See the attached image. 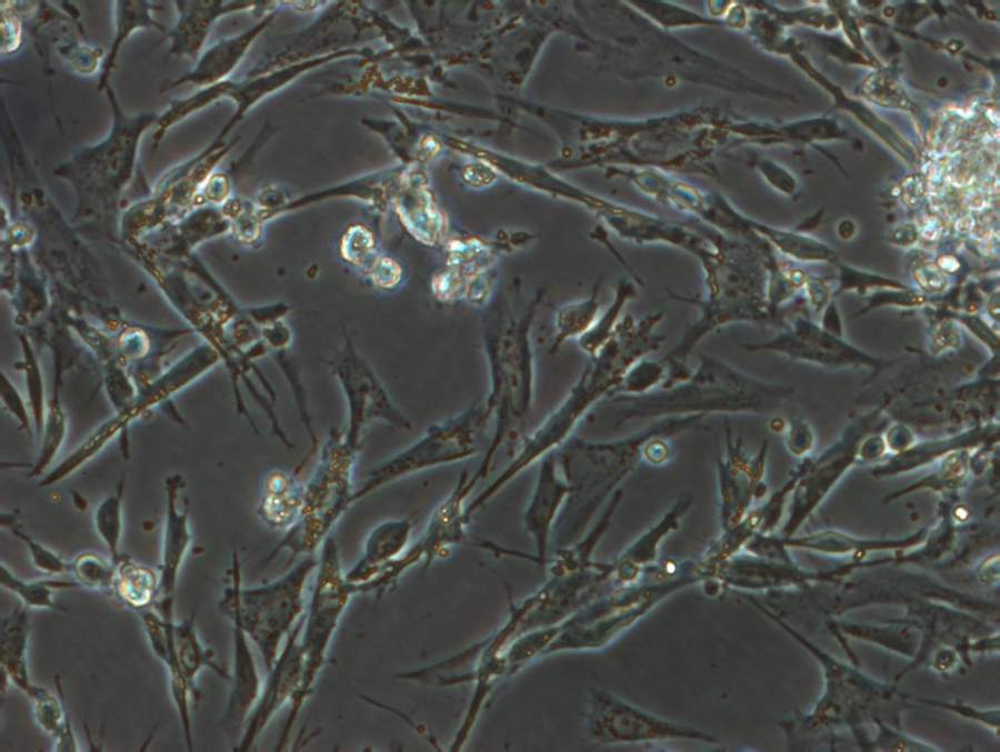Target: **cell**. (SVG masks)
<instances>
[{
	"mask_svg": "<svg viewBox=\"0 0 1000 752\" xmlns=\"http://www.w3.org/2000/svg\"><path fill=\"white\" fill-rule=\"evenodd\" d=\"M318 561L306 555L279 579L242 588L238 554H232L231 585L219 603L223 614H234L250 641L258 648L266 673L274 664L282 641L306 613L303 591Z\"/></svg>",
	"mask_w": 1000,
	"mask_h": 752,
	"instance_id": "6da1fadb",
	"label": "cell"
},
{
	"mask_svg": "<svg viewBox=\"0 0 1000 752\" xmlns=\"http://www.w3.org/2000/svg\"><path fill=\"white\" fill-rule=\"evenodd\" d=\"M360 451L346 440L344 431L330 429L316 470L304 483L300 517L267 557V563L288 550L290 565L299 555H313L323 544L337 521L354 503L353 480Z\"/></svg>",
	"mask_w": 1000,
	"mask_h": 752,
	"instance_id": "7a4b0ae2",
	"label": "cell"
},
{
	"mask_svg": "<svg viewBox=\"0 0 1000 752\" xmlns=\"http://www.w3.org/2000/svg\"><path fill=\"white\" fill-rule=\"evenodd\" d=\"M491 419L487 404H481L431 424L417 441L370 470L354 492V503L402 478L477 455L488 445Z\"/></svg>",
	"mask_w": 1000,
	"mask_h": 752,
	"instance_id": "3957f363",
	"label": "cell"
},
{
	"mask_svg": "<svg viewBox=\"0 0 1000 752\" xmlns=\"http://www.w3.org/2000/svg\"><path fill=\"white\" fill-rule=\"evenodd\" d=\"M321 559L304 623L300 635L303 654V679L300 689L290 702L289 715L286 720L278 748L288 741L293 724L310 695L317 676L320 673L333 633L339 624L350 598L354 594L352 585L342 573L338 545L329 535L321 545Z\"/></svg>",
	"mask_w": 1000,
	"mask_h": 752,
	"instance_id": "277c9868",
	"label": "cell"
},
{
	"mask_svg": "<svg viewBox=\"0 0 1000 752\" xmlns=\"http://www.w3.org/2000/svg\"><path fill=\"white\" fill-rule=\"evenodd\" d=\"M588 726L591 735L603 743L690 740L718 744L706 731L662 719L599 690L591 695Z\"/></svg>",
	"mask_w": 1000,
	"mask_h": 752,
	"instance_id": "5b68a950",
	"label": "cell"
},
{
	"mask_svg": "<svg viewBox=\"0 0 1000 752\" xmlns=\"http://www.w3.org/2000/svg\"><path fill=\"white\" fill-rule=\"evenodd\" d=\"M627 452L626 443L567 442L558 459L569 488L566 512L590 514L621 478Z\"/></svg>",
	"mask_w": 1000,
	"mask_h": 752,
	"instance_id": "8992f818",
	"label": "cell"
},
{
	"mask_svg": "<svg viewBox=\"0 0 1000 752\" xmlns=\"http://www.w3.org/2000/svg\"><path fill=\"white\" fill-rule=\"evenodd\" d=\"M304 615L306 613L289 633L273 666L266 673L264 684L248 716L236 751H249L277 712L290 703L300 689L304 669L300 644Z\"/></svg>",
	"mask_w": 1000,
	"mask_h": 752,
	"instance_id": "52a82bcc",
	"label": "cell"
},
{
	"mask_svg": "<svg viewBox=\"0 0 1000 752\" xmlns=\"http://www.w3.org/2000/svg\"><path fill=\"white\" fill-rule=\"evenodd\" d=\"M349 361L343 360L338 365L350 404L346 440L361 450L363 430L372 420H382L403 430L412 429V423L389 401L369 369L354 357H350Z\"/></svg>",
	"mask_w": 1000,
	"mask_h": 752,
	"instance_id": "ba28073f",
	"label": "cell"
},
{
	"mask_svg": "<svg viewBox=\"0 0 1000 752\" xmlns=\"http://www.w3.org/2000/svg\"><path fill=\"white\" fill-rule=\"evenodd\" d=\"M183 487L181 475L167 480V512L163 535L161 572L159 576L160 599L157 612L167 621L173 622L174 589L179 569L191 543L188 502L183 509L178 508V493Z\"/></svg>",
	"mask_w": 1000,
	"mask_h": 752,
	"instance_id": "9c48e42d",
	"label": "cell"
},
{
	"mask_svg": "<svg viewBox=\"0 0 1000 752\" xmlns=\"http://www.w3.org/2000/svg\"><path fill=\"white\" fill-rule=\"evenodd\" d=\"M538 463L536 484L523 520L534 539L538 558L543 562L553 521L568 497L569 488L559 472L554 451L547 453Z\"/></svg>",
	"mask_w": 1000,
	"mask_h": 752,
	"instance_id": "30bf717a",
	"label": "cell"
},
{
	"mask_svg": "<svg viewBox=\"0 0 1000 752\" xmlns=\"http://www.w3.org/2000/svg\"><path fill=\"white\" fill-rule=\"evenodd\" d=\"M232 623L233 674L231 691L223 715V725L229 733H237L246 724L260 691L261 680L250 649L247 633L234 614L227 615Z\"/></svg>",
	"mask_w": 1000,
	"mask_h": 752,
	"instance_id": "8fae6325",
	"label": "cell"
},
{
	"mask_svg": "<svg viewBox=\"0 0 1000 752\" xmlns=\"http://www.w3.org/2000/svg\"><path fill=\"white\" fill-rule=\"evenodd\" d=\"M477 484L468 471H462L451 492L436 508L424 535L413 545L424 558V568L440 550L461 539L468 521L463 503Z\"/></svg>",
	"mask_w": 1000,
	"mask_h": 752,
	"instance_id": "7c38bea8",
	"label": "cell"
},
{
	"mask_svg": "<svg viewBox=\"0 0 1000 752\" xmlns=\"http://www.w3.org/2000/svg\"><path fill=\"white\" fill-rule=\"evenodd\" d=\"M411 527L409 519H400L383 522L371 531L361 558L344 573L354 594L359 586L370 582L388 563L403 553Z\"/></svg>",
	"mask_w": 1000,
	"mask_h": 752,
	"instance_id": "4fadbf2b",
	"label": "cell"
},
{
	"mask_svg": "<svg viewBox=\"0 0 1000 752\" xmlns=\"http://www.w3.org/2000/svg\"><path fill=\"white\" fill-rule=\"evenodd\" d=\"M303 495L304 484L296 469H271L263 478L258 514L269 528L287 531L300 517Z\"/></svg>",
	"mask_w": 1000,
	"mask_h": 752,
	"instance_id": "5bb4252c",
	"label": "cell"
},
{
	"mask_svg": "<svg viewBox=\"0 0 1000 752\" xmlns=\"http://www.w3.org/2000/svg\"><path fill=\"white\" fill-rule=\"evenodd\" d=\"M29 631L28 614L19 606L1 621V672L28 696L36 686L30 681L26 658Z\"/></svg>",
	"mask_w": 1000,
	"mask_h": 752,
	"instance_id": "9a60e30c",
	"label": "cell"
},
{
	"mask_svg": "<svg viewBox=\"0 0 1000 752\" xmlns=\"http://www.w3.org/2000/svg\"><path fill=\"white\" fill-rule=\"evenodd\" d=\"M174 648L181 674L198 699L200 695L196 678L203 668H209L222 679L230 681L231 675L216 662L213 651L201 643L193 614L174 624Z\"/></svg>",
	"mask_w": 1000,
	"mask_h": 752,
	"instance_id": "2e32d148",
	"label": "cell"
},
{
	"mask_svg": "<svg viewBox=\"0 0 1000 752\" xmlns=\"http://www.w3.org/2000/svg\"><path fill=\"white\" fill-rule=\"evenodd\" d=\"M59 699L48 690L36 685L29 698L33 702L37 721L41 729L58 741L57 751H76V740L64 702L62 685L57 678Z\"/></svg>",
	"mask_w": 1000,
	"mask_h": 752,
	"instance_id": "e0dca14e",
	"label": "cell"
},
{
	"mask_svg": "<svg viewBox=\"0 0 1000 752\" xmlns=\"http://www.w3.org/2000/svg\"><path fill=\"white\" fill-rule=\"evenodd\" d=\"M113 589L126 605L139 612L150 608L157 599L159 578L151 569L121 558L117 563Z\"/></svg>",
	"mask_w": 1000,
	"mask_h": 752,
	"instance_id": "ac0fdd59",
	"label": "cell"
},
{
	"mask_svg": "<svg viewBox=\"0 0 1000 752\" xmlns=\"http://www.w3.org/2000/svg\"><path fill=\"white\" fill-rule=\"evenodd\" d=\"M1 586L14 593L27 608L63 610L53 601V591L78 586L77 582L58 580L23 581L6 565H0Z\"/></svg>",
	"mask_w": 1000,
	"mask_h": 752,
	"instance_id": "d6986e66",
	"label": "cell"
},
{
	"mask_svg": "<svg viewBox=\"0 0 1000 752\" xmlns=\"http://www.w3.org/2000/svg\"><path fill=\"white\" fill-rule=\"evenodd\" d=\"M123 488L122 479L116 492L102 500L94 512L97 532L110 552L111 561L114 564L121 559L119 545L122 532Z\"/></svg>",
	"mask_w": 1000,
	"mask_h": 752,
	"instance_id": "ffe728a7",
	"label": "cell"
},
{
	"mask_svg": "<svg viewBox=\"0 0 1000 752\" xmlns=\"http://www.w3.org/2000/svg\"><path fill=\"white\" fill-rule=\"evenodd\" d=\"M70 571L80 585L92 590H110L114 584L117 564L93 553H81L70 563Z\"/></svg>",
	"mask_w": 1000,
	"mask_h": 752,
	"instance_id": "44dd1931",
	"label": "cell"
},
{
	"mask_svg": "<svg viewBox=\"0 0 1000 752\" xmlns=\"http://www.w3.org/2000/svg\"><path fill=\"white\" fill-rule=\"evenodd\" d=\"M1 524L27 545L32 563L38 570L48 574L70 571V563L27 534L12 514H1Z\"/></svg>",
	"mask_w": 1000,
	"mask_h": 752,
	"instance_id": "7402d4cb",
	"label": "cell"
},
{
	"mask_svg": "<svg viewBox=\"0 0 1000 752\" xmlns=\"http://www.w3.org/2000/svg\"><path fill=\"white\" fill-rule=\"evenodd\" d=\"M866 93L877 102L891 107L908 108L910 100L900 86L887 73L880 72L866 82Z\"/></svg>",
	"mask_w": 1000,
	"mask_h": 752,
	"instance_id": "603a6c76",
	"label": "cell"
},
{
	"mask_svg": "<svg viewBox=\"0 0 1000 752\" xmlns=\"http://www.w3.org/2000/svg\"><path fill=\"white\" fill-rule=\"evenodd\" d=\"M919 280L926 288L934 290L941 287L944 281L942 274L934 268H930V265H928L923 270H920Z\"/></svg>",
	"mask_w": 1000,
	"mask_h": 752,
	"instance_id": "cb8c5ba5",
	"label": "cell"
}]
</instances>
